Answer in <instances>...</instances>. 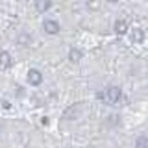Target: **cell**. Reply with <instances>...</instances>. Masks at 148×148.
Here are the masks:
<instances>
[{
    "mask_svg": "<svg viewBox=\"0 0 148 148\" xmlns=\"http://www.w3.org/2000/svg\"><path fill=\"white\" fill-rule=\"evenodd\" d=\"M50 7H51V1H48V0L36 1V8H37V10L39 13H45V12H47Z\"/></svg>",
    "mask_w": 148,
    "mask_h": 148,
    "instance_id": "obj_4",
    "label": "cell"
},
{
    "mask_svg": "<svg viewBox=\"0 0 148 148\" xmlns=\"http://www.w3.org/2000/svg\"><path fill=\"white\" fill-rule=\"evenodd\" d=\"M127 30H128V26H127V24H125L124 22L120 21V22H117V23L115 24V31H116L119 34H124V33L127 32Z\"/></svg>",
    "mask_w": 148,
    "mask_h": 148,
    "instance_id": "obj_7",
    "label": "cell"
},
{
    "mask_svg": "<svg viewBox=\"0 0 148 148\" xmlns=\"http://www.w3.org/2000/svg\"><path fill=\"white\" fill-rule=\"evenodd\" d=\"M136 148H148V139L145 136H140L136 140Z\"/></svg>",
    "mask_w": 148,
    "mask_h": 148,
    "instance_id": "obj_6",
    "label": "cell"
},
{
    "mask_svg": "<svg viewBox=\"0 0 148 148\" xmlns=\"http://www.w3.org/2000/svg\"><path fill=\"white\" fill-rule=\"evenodd\" d=\"M43 29L49 34H56L59 31V25H58V23L56 21L47 19V21L43 22Z\"/></svg>",
    "mask_w": 148,
    "mask_h": 148,
    "instance_id": "obj_3",
    "label": "cell"
},
{
    "mask_svg": "<svg viewBox=\"0 0 148 148\" xmlns=\"http://www.w3.org/2000/svg\"><path fill=\"white\" fill-rule=\"evenodd\" d=\"M120 97H121V89L119 87H112L106 91L104 99L107 104L113 105V104H116L119 101Z\"/></svg>",
    "mask_w": 148,
    "mask_h": 148,
    "instance_id": "obj_1",
    "label": "cell"
},
{
    "mask_svg": "<svg viewBox=\"0 0 148 148\" xmlns=\"http://www.w3.org/2000/svg\"><path fill=\"white\" fill-rule=\"evenodd\" d=\"M132 39L136 41V42H141L143 39H144V33L141 30H134L133 33H132Z\"/></svg>",
    "mask_w": 148,
    "mask_h": 148,
    "instance_id": "obj_9",
    "label": "cell"
},
{
    "mask_svg": "<svg viewBox=\"0 0 148 148\" xmlns=\"http://www.w3.org/2000/svg\"><path fill=\"white\" fill-rule=\"evenodd\" d=\"M69 57H70V60H72V62H79L81 59V57H82V53L80 50H77V49H72L70 51Z\"/></svg>",
    "mask_w": 148,
    "mask_h": 148,
    "instance_id": "obj_8",
    "label": "cell"
},
{
    "mask_svg": "<svg viewBox=\"0 0 148 148\" xmlns=\"http://www.w3.org/2000/svg\"><path fill=\"white\" fill-rule=\"evenodd\" d=\"M27 81H29V83L31 86L37 87V86H39L42 82V75H41V73L38 70L31 69L29 71V73H27Z\"/></svg>",
    "mask_w": 148,
    "mask_h": 148,
    "instance_id": "obj_2",
    "label": "cell"
},
{
    "mask_svg": "<svg viewBox=\"0 0 148 148\" xmlns=\"http://www.w3.org/2000/svg\"><path fill=\"white\" fill-rule=\"evenodd\" d=\"M0 65L2 67H5V69L10 67V65H12V57H10V55L7 51H2L0 54Z\"/></svg>",
    "mask_w": 148,
    "mask_h": 148,
    "instance_id": "obj_5",
    "label": "cell"
}]
</instances>
